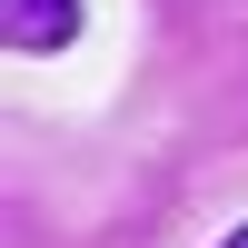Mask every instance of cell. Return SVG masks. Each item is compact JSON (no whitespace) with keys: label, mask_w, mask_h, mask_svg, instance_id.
Segmentation results:
<instances>
[{"label":"cell","mask_w":248,"mask_h":248,"mask_svg":"<svg viewBox=\"0 0 248 248\" xmlns=\"http://www.w3.org/2000/svg\"><path fill=\"white\" fill-rule=\"evenodd\" d=\"M0 30H10L20 60H50L79 40V0H0Z\"/></svg>","instance_id":"1"},{"label":"cell","mask_w":248,"mask_h":248,"mask_svg":"<svg viewBox=\"0 0 248 248\" xmlns=\"http://www.w3.org/2000/svg\"><path fill=\"white\" fill-rule=\"evenodd\" d=\"M218 248H248V229H229V238H218Z\"/></svg>","instance_id":"2"}]
</instances>
